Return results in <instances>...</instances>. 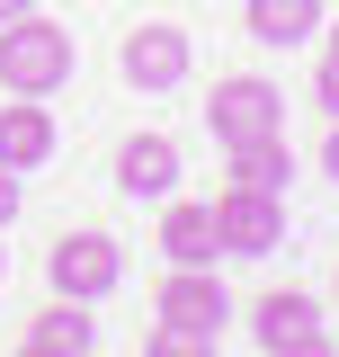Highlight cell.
<instances>
[{
  "instance_id": "e0dca14e",
  "label": "cell",
  "mask_w": 339,
  "mask_h": 357,
  "mask_svg": "<svg viewBox=\"0 0 339 357\" xmlns=\"http://www.w3.org/2000/svg\"><path fill=\"white\" fill-rule=\"evenodd\" d=\"M322 170L339 178V116H331V143H322Z\"/></svg>"
},
{
  "instance_id": "52a82bcc",
  "label": "cell",
  "mask_w": 339,
  "mask_h": 357,
  "mask_svg": "<svg viewBox=\"0 0 339 357\" xmlns=\"http://www.w3.org/2000/svg\"><path fill=\"white\" fill-rule=\"evenodd\" d=\"M116 72H126L134 89H152V98H161V89H179V81H188V36H179L170 18H152V27H134V36H126Z\"/></svg>"
},
{
  "instance_id": "8992f818",
  "label": "cell",
  "mask_w": 339,
  "mask_h": 357,
  "mask_svg": "<svg viewBox=\"0 0 339 357\" xmlns=\"http://www.w3.org/2000/svg\"><path fill=\"white\" fill-rule=\"evenodd\" d=\"M250 340H259L268 357H322V349H331V331H322V304H312V295H286V286L250 304Z\"/></svg>"
},
{
  "instance_id": "3957f363",
  "label": "cell",
  "mask_w": 339,
  "mask_h": 357,
  "mask_svg": "<svg viewBox=\"0 0 339 357\" xmlns=\"http://www.w3.org/2000/svg\"><path fill=\"white\" fill-rule=\"evenodd\" d=\"M45 277H54V295H72V304H98V295H116V277H126V250H116V232H63L54 250H45Z\"/></svg>"
},
{
  "instance_id": "7a4b0ae2",
  "label": "cell",
  "mask_w": 339,
  "mask_h": 357,
  "mask_svg": "<svg viewBox=\"0 0 339 357\" xmlns=\"http://www.w3.org/2000/svg\"><path fill=\"white\" fill-rule=\"evenodd\" d=\"M206 126H214L223 152L232 143H259V134H286V89L268 81V72H223L206 89Z\"/></svg>"
},
{
  "instance_id": "4fadbf2b",
  "label": "cell",
  "mask_w": 339,
  "mask_h": 357,
  "mask_svg": "<svg viewBox=\"0 0 339 357\" xmlns=\"http://www.w3.org/2000/svg\"><path fill=\"white\" fill-rule=\"evenodd\" d=\"M250 36H259V45H303V36H322V0H250Z\"/></svg>"
},
{
  "instance_id": "6da1fadb",
  "label": "cell",
  "mask_w": 339,
  "mask_h": 357,
  "mask_svg": "<svg viewBox=\"0 0 339 357\" xmlns=\"http://www.w3.org/2000/svg\"><path fill=\"white\" fill-rule=\"evenodd\" d=\"M63 81H72V27L36 18V9L0 18V89L9 98H54Z\"/></svg>"
},
{
  "instance_id": "9c48e42d",
  "label": "cell",
  "mask_w": 339,
  "mask_h": 357,
  "mask_svg": "<svg viewBox=\"0 0 339 357\" xmlns=\"http://www.w3.org/2000/svg\"><path fill=\"white\" fill-rule=\"evenodd\" d=\"M161 250H170V268H214V259H223L214 206H179V197H161Z\"/></svg>"
},
{
  "instance_id": "8fae6325",
  "label": "cell",
  "mask_w": 339,
  "mask_h": 357,
  "mask_svg": "<svg viewBox=\"0 0 339 357\" xmlns=\"http://www.w3.org/2000/svg\"><path fill=\"white\" fill-rule=\"evenodd\" d=\"M98 349V321H89V304H72V295H54V304L27 321V357H89Z\"/></svg>"
},
{
  "instance_id": "9a60e30c",
  "label": "cell",
  "mask_w": 339,
  "mask_h": 357,
  "mask_svg": "<svg viewBox=\"0 0 339 357\" xmlns=\"http://www.w3.org/2000/svg\"><path fill=\"white\" fill-rule=\"evenodd\" d=\"M312 89H322V107L339 116V63H322V81H312Z\"/></svg>"
},
{
  "instance_id": "5b68a950",
  "label": "cell",
  "mask_w": 339,
  "mask_h": 357,
  "mask_svg": "<svg viewBox=\"0 0 339 357\" xmlns=\"http://www.w3.org/2000/svg\"><path fill=\"white\" fill-rule=\"evenodd\" d=\"M223 286H214V268H170V286H161V331H179L188 349H214L223 340Z\"/></svg>"
},
{
  "instance_id": "277c9868",
  "label": "cell",
  "mask_w": 339,
  "mask_h": 357,
  "mask_svg": "<svg viewBox=\"0 0 339 357\" xmlns=\"http://www.w3.org/2000/svg\"><path fill=\"white\" fill-rule=\"evenodd\" d=\"M214 232H223V259H268V250H286V206L268 188H223Z\"/></svg>"
},
{
  "instance_id": "2e32d148",
  "label": "cell",
  "mask_w": 339,
  "mask_h": 357,
  "mask_svg": "<svg viewBox=\"0 0 339 357\" xmlns=\"http://www.w3.org/2000/svg\"><path fill=\"white\" fill-rule=\"evenodd\" d=\"M322 63H339V18H322Z\"/></svg>"
},
{
  "instance_id": "ba28073f",
  "label": "cell",
  "mask_w": 339,
  "mask_h": 357,
  "mask_svg": "<svg viewBox=\"0 0 339 357\" xmlns=\"http://www.w3.org/2000/svg\"><path fill=\"white\" fill-rule=\"evenodd\" d=\"M116 188H126L134 206L179 197V143H170V134H126V143H116Z\"/></svg>"
},
{
  "instance_id": "ac0fdd59",
  "label": "cell",
  "mask_w": 339,
  "mask_h": 357,
  "mask_svg": "<svg viewBox=\"0 0 339 357\" xmlns=\"http://www.w3.org/2000/svg\"><path fill=\"white\" fill-rule=\"evenodd\" d=\"M18 9H36V0H0V18H18Z\"/></svg>"
},
{
  "instance_id": "30bf717a",
  "label": "cell",
  "mask_w": 339,
  "mask_h": 357,
  "mask_svg": "<svg viewBox=\"0 0 339 357\" xmlns=\"http://www.w3.org/2000/svg\"><path fill=\"white\" fill-rule=\"evenodd\" d=\"M54 143H63V134H54V116H45L36 98H18V107H0V170H45V161H54Z\"/></svg>"
},
{
  "instance_id": "7c38bea8",
  "label": "cell",
  "mask_w": 339,
  "mask_h": 357,
  "mask_svg": "<svg viewBox=\"0 0 339 357\" xmlns=\"http://www.w3.org/2000/svg\"><path fill=\"white\" fill-rule=\"evenodd\" d=\"M223 170H232V188H268V197H286V178H295V143H286V134L232 143V152H223Z\"/></svg>"
},
{
  "instance_id": "5bb4252c",
  "label": "cell",
  "mask_w": 339,
  "mask_h": 357,
  "mask_svg": "<svg viewBox=\"0 0 339 357\" xmlns=\"http://www.w3.org/2000/svg\"><path fill=\"white\" fill-rule=\"evenodd\" d=\"M18 223V170H0V232Z\"/></svg>"
}]
</instances>
